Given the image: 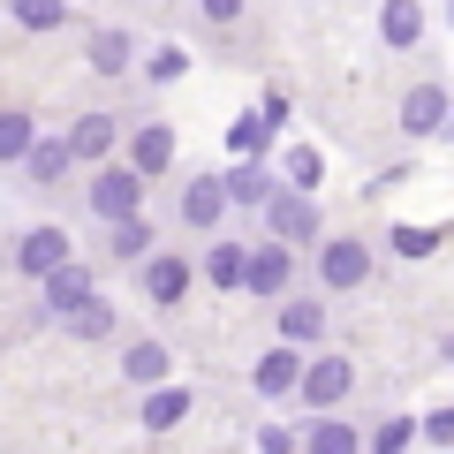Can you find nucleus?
I'll list each match as a JSON object with an SVG mask.
<instances>
[{"instance_id": "10", "label": "nucleus", "mask_w": 454, "mask_h": 454, "mask_svg": "<svg viewBox=\"0 0 454 454\" xmlns=\"http://www.w3.org/2000/svg\"><path fill=\"white\" fill-rule=\"evenodd\" d=\"M295 387H303V402H340V394H348V364L325 356V364H310V372H295Z\"/></svg>"}, {"instance_id": "14", "label": "nucleus", "mask_w": 454, "mask_h": 454, "mask_svg": "<svg viewBox=\"0 0 454 454\" xmlns=\"http://www.w3.org/2000/svg\"><path fill=\"white\" fill-rule=\"evenodd\" d=\"M182 417H190V394L152 379V394H145V424H152V432H167V424H182Z\"/></svg>"}, {"instance_id": "5", "label": "nucleus", "mask_w": 454, "mask_h": 454, "mask_svg": "<svg viewBox=\"0 0 454 454\" xmlns=\"http://www.w3.org/2000/svg\"><path fill=\"white\" fill-rule=\"evenodd\" d=\"M38 280H46V310H53V318H61L68 303H83V295H91V273H83L76 258H61L53 273H38Z\"/></svg>"}, {"instance_id": "1", "label": "nucleus", "mask_w": 454, "mask_h": 454, "mask_svg": "<svg viewBox=\"0 0 454 454\" xmlns=\"http://www.w3.org/2000/svg\"><path fill=\"white\" fill-rule=\"evenodd\" d=\"M145 205V175L137 167H98L91 175V212L98 220H121V212H137Z\"/></svg>"}, {"instance_id": "16", "label": "nucleus", "mask_w": 454, "mask_h": 454, "mask_svg": "<svg viewBox=\"0 0 454 454\" xmlns=\"http://www.w3.org/2000/svg\"><path fill=\"white\" fill-rule=\"evenodd\" d=\"M121 372H129L137 387H152V379H167V348H160V340H137L129 356H121Z\"/></svg>"}, {"instance_id": "19", "label": "nucleus", "mask_w": 454, "mask_h": 454, "mask_svg": "<svg viewBox=\"0 0 454 454\" xmlns=\"http://www.w3.org/2000/svg\"><path fill=\"white\" fill-rule=\"evenodd\" d=\"M424 16H417V0H387V46H417Z\"/></svg>"}, {"instance_id": "30", "label": "nucleus", "mask_w": 454, "mask_h": 454, "mask_svg": "<svg viewBox=\"0 0 454 454\" xmlns=\"http://www.w3.org/2000/svg\"><path fill=\"white\" fill-rule=\"evenodd\" d=\"M205 16L212 23H235V16H243V0H205Z\"/></svg>"}, {"instance_id": "6", "label": "nucleus", "mask_w": 454, "mask_h": 454, "mask_svg": "<svg viewBox=\"0 0 454 454\" xmlns=\"http://www.w3.org/2000/svg\"><path fill=\"white\" fill-rule=\"evenodd\" d=\"M61 325H68L76 340H106V333H114V303H106V295L91 288L83 303H68V310H61Z\"/></svg>"}, {"instance_id": "23", "label": "nucleus", "mask_w": 454, "mask_h": 454, "mask_svg": "<svg viewBox=\"0 0 454 454\" xmlns=\"http://www.w3.org/2000/svg\"><path fill=\"white\" fill-rule=\"evenodd\" d=\"M318 325H325L318 303H288V310H280V333H288V340H318Z\"/></svg>"}, {"instance_id": "20", "label": "nucleus", "mask_w": 454, "mask_h": 454, "mask_svg": "<svg viewBox=\"0 0 454 454\" xmlns=\"http://www.w3.org/2000/svg\"><path fill=\"white\" fill-rule=\"evenodd\" d=\"M91 68H98V76H121V68H129V38H121V31H98L91 38Z\"/></svg>"}, {"instance_id": "12", "label": "nucleus", "mask_w": 454, "mask_h": 454, "mask_svg": "<svg viewBox=\"0 0 454 454\" xmlns=\"http://www.w3.org/2000/svg\"><path fill=\"white\" fill-rule=\"evenodd\" d=\"M106 145H114V121H106V114H83L76 129H68V160H106Z\"/></svg>"}, {"instance_id": "4", "label": "nucleus", "mask_w": 454, "mask_h": 454, "mask_svg": "<svg viewBox=\"0 0 454 454\" xmlns=\"http://www.w3.org/2000/svg\"><path fill=\"white\" fill-rule=\"evenodd\" d=\"M243 288L250 295H280L288 288V250H243Z\"/></svg>"}, {"instance_id": "7", "label": "nucleus", "mask_w": 454, "mask_h": 454, "mask_svg": "<svg viewBox=\"0 0 454 454\" xmlns=\"http://www.w3.org/2000/svg\"><path fill=\"white\" fill-rule=\"evenodd\" d=\"M23 175H31V182H61L68 175V137H31V152H23Z\"/></svg>"}, {"instance_id": "17", "label": "nucleus", "mask_w": 454, "mask_h": 454, "mask_svg": "<svg viewBox=\"0 0 454 454\" xmlns=\"http://www.w3.org/2000/svg\"><path fill=\"white\" fill-rule=\"evenodd\" d=\"M31 114H0V167H16L23 160V152H31Z\"/></svg>"}, {"instance_id": "27", "label": "nucleus", "mask_w": 454, "mask_h": 454, "mask_svg": "<svg viewBox=\"0 0 454 454\" xmlns=\"http://www.w3.org/2000/svg\"><path fill=\"white\" fill-rule=\"evenodd\" d=\"M288 175L303 182V190H318V175H325V160H318V152L303 145V152H288Z\"/></svg>"}, {"instance_id": "26", "label": "nucleus", "mask_w": 454, "mask_h": 454, "mask_svg": "<svg viewBox=\"0 0 454 454\" xmlns=\"http://www.w3.org/2000/svg\"><path fill=\"white\" fill-rule=\"evenodd\" d=\"M227 197H243V205H265V197H273L265 167H235V175H227Z\"/></svg>"}, {"instance_id": "9", "label": "nucleus", "mask_w": 454, "mask_h": 454, "mask_svg": "<svg viewBox=\"0 0 454 454\" xmlns=\"http://www.w3.org/2000/svg\"><path fill=\"white\" fill-rule=\"evenodd\" d=\"M439 121H447V91H439V83H417V91H409V106H402V129L424 137V129H439Z\"/></svg>"}, {"instance_id": "15", "label": "nucleus", "mask_w": 454, "mask_h": 454, "mask_svg": "<svg viewBox=\"0 0 454 454\" xmlns=\"http://www.w3.org/2000/svg\"><path fill=\"white\" fill-rule=\"evenodd\" d=\"M137 175H167V160H175V137L167 129H137Z\"/></svg>"}, {"instance_id": "18", "label": "nucleus", "mask_w": 454, "mask_h": 454, "mask_svg": "<svg viewBox=\"0 0 454 454\" xmlns=\"http://www.w3.org/2000/svg\"><path fill=\"white\" fill-rule=\"evenodd\" d=\"M295 372H303V364H295V348H273V356L258 364V394H288Z\"/></svg>"}, {"instance_id": "2", "label": "nucleus", "mask_w": 454, "mask_h": 454, "mask_svg": "<svg viewBox=\"0 0 454 454\" xmlns=\"http://www.w3.org/2000/svg\"><path fill=\"white\" fill-rule=\"evenodd\" d=\"M68 258V235H61V227H31V235H23V243H16V265H23V273H53V265H61Z\"/></svg>"}, {"instance_id": "24", "label": "nucleus", "mask_w": 454, "mask_h": 454, "mask_svg": "<svg viewBox=\"0 0 454 454\" xmlns=\"http://www.w3.org/2000/svg\"><path fill=\"white\" fill-rule=\"evenodd\" d=\"M114 250H121V258H145V250H152V227L137 220V212H121V220H114Z\"/></svg>"}, {"instance_id": "8", "label": "nucleus", "mask_w": 454, "mask_h": 454, "mask_svg": "<svg viewBox=\"0 0 454 454\" xmlns=\"http://www.w3.org/2000/svg\"><path fill=\"white\" fill-rule=\"evenodd\" d=\"M265 220H273V235H280V243H303L310 227H318V212H310L303 197H265Z\"/></svg>"}, {"instance_id": "25", "label": "nucleus", "mask_w": 454, "mask_h": 454, "mask_svg": "<svg viewBox=\"0 0 454 454\" xmlns=\"http://www.w3.org/2000/svg\"><path fill=\"white\" fill-rule=\"evenodd\" d=\"M205 280H220V288H243V250H235V243H220V250L205 258Z\"/></svg>"}, {"instance_id": "29", "label": "nucleus", "mask_w": 454, "mask_h": 454, "mask_svg": "<svg viewBox=\"0 0 454 454\" xmlns=\"http://www.w3.org/2000/svg\"><path fill=\"white\" fill-rule=\"evenodd\" d=\"M394 250H402V258H424V250H432V235H424V227H402V235H394Z\"/></svg>"}, {"instance_id": "31", "label": "nucleus", "mask_w": 454, "mask_h": 454, "mask_svg": "<svg viewBox=\"0 0 454 454\" xmlns=\"http://www.w3.org/2000/svg\"><path fill=\"white\" fill-rule=\"evenodd\" d=\"M424 432H432V439H439V447H447V439H454V409H439V417H432V424H424Z\"/></svg>"}, {"instance_id": "22", "label": "nucleus", "mask_w": 454, "mask_h": 454, "mask_svg": "<svg viewBox=\"0 0 454 454\" xmlns=\"http://www.w3.org/2000/svg\"><path fill=\"white\" fill-rule=\"evenodd\" d=\"M295 447H318V454H356V432H348V424H310V432L295 439Z\"/></svg>"}, {"instance_id": "21", "label": "nucleus", "mask_w": 454, "mask_h": 454, "mask_svg": "<svg viewBox=\"0 0 454 454\" xmlns=\"http://www.w3.org/2000/svg\"><path fill=\"white\" fill-rule=\"evenodd\" d=\"M16 23H23V31H61L68 8H61V0H16Z\"/></svg>"}, {"instance_id": "13", "label": "nucleus", "mask_w": 454, "mask_h": 454, "mask_svg": "<svg viewBox=\"0 0 454 454\" xmlns=\"http://www.w3.org/2000/svg\"><path fill=\"white\" fill-rule=\"evenodd\" d=\"M364 273H372V250L364 243H333L325 250V280H333V288H356Z\"/></svg>"}, {"instance_id": "3", "label": "nucleus", "mask_w": 454, "mask_h": 454, "mask_svg": "<svg viewBox=\"0 0 454 454\" xmlns=\"http://www.w3.org/2000/svg\"><path fill=\"white\" fill-rule=\"evenodd\" d=\"M220 212H227V182L220 175H197L190 190H182V220L190 227H220Z\"/></svg>"}, {"instance_id": "28", "label": "nucleus", "mask_w": 454, "mask_h": 454, "mask_svg": "<svg viewBox=\"0 0 454 454\" xmlns=\"http://www.w3.org/2000/svg\"><path fill=\"white\" fill-rule=\"evenodd\" d=\"M235 152L258 160V152H265V121H235Z\"/></svg>"}, {"instance_id": "11", "label": "nucleus", "mask_w": 454, "mask_h": 454, "mask_svg": "<svg viewBox=\"0 0 454 454\" xmlns=\"http://www.w3.org/2000/svg\"><path fill=\"white\" fill-rule=\"evenodd\" d=\"M182 288H190V265L182 258H152L145 265V295L152 303H182Z\"/></svg>"}]
</instances>
